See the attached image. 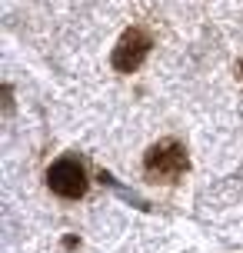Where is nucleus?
<instances>
[{
	"mask_svg": "<svg viewBox=\"0 0 243 253\" xmlns=\"http://www.w3.org/2000/svg\"><path fill=\"white\" fill-rule=\"evenodd\" d=\"M147 53H150V37H147V30L130 27L114 47V67L120 70V74H130V70H137V67L147 60Z\"/></svg>",
	"mask_w": 243,
	"mask_h": 253,
	"instance_id": "3",
	"label": "nucleus"
},
{
	"mask_svg": "<svg viewBox=\"0 0 243 253\" xmlns=\"http://www.w3.org/2000/svg\"><path fill=\"white\" fill-rule=\"evenodd\" d=\"M143 167H147V173L157 180H177L183 170H187V150L180 147L177 140H163V143H157L154 150L147 153V160H143Z\"/></svg>",
	"mask_w": 243,
	"mask_h": 253,
	"instance_id": "1",
	"label": "nucleus"
},
{
	"mask_svg": "<svg viewBox=\"0 0 243 253\" xmlns=\"http://www.w3.org/2000/svg\"><path fill=\"white\" fill-rule=\"evenodd\" d=\"M47 183H50V190L57 197H67V200H77V197L87 193V173H83V167H80L77 160H70V157L57 160V164L47 170Z\"/></svg>",
	"mask_w": 243,
	"mask_h": 253,
	"instance_id": "2",
	"label": "nucleus"
}]
</instances>
